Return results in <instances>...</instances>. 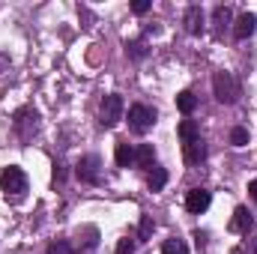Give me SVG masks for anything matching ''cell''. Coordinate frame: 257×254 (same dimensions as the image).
Masks as SVG:
<instances>
[{"instance_id": "obj_1", "label": "cell", "mask_w": 257, "mask_h": 254, "mask_svg": "<svg viewBox=\"0 0 257 254\" xmlns=\"http://www.w3.org/2000/svg\"><path fill=\"white\" fill-rule=\"evenodd\" d=\"M0 189H3L6 197L21 200V197H24V191H27V174H24L21 168H15V165L0 168Z\"/></svg>"}, {"instance_id": "obj_2", "label": "cell", "mask_w": 257, "mask_h": 254, "mask_svg": "<svg viewBox=\"0 0 257 254\" xmlns=\"http://www.w3.org/2000/svg\"><path fill=\"white\" fill-rule=\"evenodd\" d=\"M212 93L221 105H233L239 99V84L230 72H215L212 75Z\"/></svg>"}, {"instance_id": "obj_3", "label": "cell", "mask_w": 257, "mask_h": 254, "mask_svg": "<svg viewBox=\"0 0 257 254\" xmlns=\"http://www.w3.org/2000/svg\"><path fill=\"white\" fill-rule=\"evenodd\" d=\"M123 120V96H117V93H111V96H105L102 99V111H99V123L105 129H114L117 123Z\"/></svg>"}, {"instance_id": "obj_4", "label": "cell", "mask_w": 257, "mask_h": 254, "mask_svg": "<svg viewBox=\"0 0 257 254\" xmlns=\"http://www.w3.org/2000/svg\"><path fill=\"white\" fill-rule=\"evenodd\" d=\"M153 123H156V111H153V108H147V105H132V108H128V129H132L135 135L150 132Z\"/></svg>"}, {"instance_id": "obj_5", "label": "cell", "mask_w": 257, "mask_h": 254, "mask_svg": "<svg viewBox=\"0 0 257 254\" xmlns=\"http://www.w3.org/2000/svg\"><path fill=\"white\" fill-rule=\"evenodd\" d=\"M75 174H78L81 183L96 186V183H99V159H96V156H81L78 165H75Z\"/></svg>"}, {"instance_id": "obj_6", "label": "cell", "mask_w": 257, "mask_h": 254, "mask_svg": "<svg viewBox=\"0 0 257 254\" xmlns=\"http://www.w3.org/2000/svg\"><path fill=\"white\" fill-rule=\"evenodd\" d=\"M209 203H212V194L206 189H192L186 194V209L192 212V215H200V212H206L209 209Z\"/></svg>"}, {"instance_id": "obj_7", "label": "cell", "mask_w": 257, "mask_h": 254, "mask_svg": "<svg viewBox=\"0 0 257 254\" xmlns=\"http://www.w3.org/2000/svg\"><path fill=\"white\" fill-rule=\"evenodd\" d=\"M251 227H254L251 209H248V206H236V209H233V218H230V230H233V233H248Z\"/></svg>"}, {"instance_id": "obj_8", "label": "cell", "mask_w": 257, "mask_h": 254, "mask_svg": "<svg viewBox=\"0 0 257 254\" xmlns=\"http://www.w3.org/2000/svg\"><path fill=\"white\" fill-rule=\"evenodd\" d=\"M36 120H39V117H36V111H30V108H24V111L15 114V129H18V135H21L24 141L36 132Z\"/></svg>"}, {"instance_id": "obj_9", "label": "cell", "mask_w": 257, "mask_h": 254, "mask_svg": "<svg viewBox=\"0 0 257 254\" xmlns=\"http://www.w3.org/2000/svg\"><path fill=\"white\" fill-rule=\"evenodd\" d=\"M254 30H257V15L254 12H242V15L236 18V24H233V36H236V39H248Z\"/></svg>"}, {"instance_id": "obj_10", "label": "cell", "mask_w": 257, "mask_h": 254, "mask_svg": "<svg viewBox=\"0 0 257 254\" xmlns=\"http://www.w3.org/2000/svg\"><path fill=\"white\" fill-rule=\"evenodd\" d=\"M114 162H117V168H132L135 165V147L128 141H117L114 144Z\"/></svg>"}, {"instance_id": "obj_11", "label": "cell", "mask_w": 257, "mask_h": 254, "mask_svg": "<svg viewBox=\"0 0 257 254\" xmlns=\"http://www.w3.org/2000/svg\"><path fill=\"white\" fill-rule=\"evenodd\" d=\"M135 168H144V171L156 168V147L153 144H141L135 150Z\"/></svg>"}, {"instance_id": "obj_12", "label": "cell", "mask_w": 257, "mask_h": 254, "mask_svg": "<svg viewBox=\"0 0 257 254\" xmlns=\"http://www.w3.org/2000/svg\"><path fill=\"white\" fill-rule=\"evenodd\" d=\"M203 21H206V18H203V9H200V6H189V9H186V30H189L192 36H200V33H203Z\"/></svg>"}, {"instance_id": "obj_13", "label": "cell", "mask_w": 257, "mask_h": 254, "mask_svg": "<svg viewBox=\"0 0 257 254\" xmlns=\"http://www.w3.org/2000/svg\"><path fill=\"white\" fill-rule=\"evenodd\" d=\"M183 150H186V162L189 165H200L203 159H206V144L200 141V138H194L189 144H183Z\"/></svg>"}, {"instance_id": "obj_14", "label": "cell", "mask_w": 257, "mask_h": 254, "mask_svg": "<svg viewBox=\"0 0 257 254\" xmlns=\"http://www.w3.org/2000/svg\"><path fill=\"white\" fill-rule=\"evenodd\" d=\"M147 183H150V191H162L168 186V171H165V168H153Z\"/></svg>"}, {"instance_id": "obj_15", "label": "cell", "mask_w": 257, "mask_h": 254, "mask_svg": "<svg viewBox=\"0 0 257 254\" xmlns=\"http://www.w3.org/2000/svg\"><path fill=\"white\" fill-rule=\"evenodd\" d=\"M78 239H81V248H96L99 245V230L96 227H81Z\"/></svg>"}, {"instance_id": "obj_16", "label": "cell", "mask_w": 257, "mask_h": 254, "mask_svg": "<svg viewBox=\"0 0 257 254\" xmlns=\"http://www.w3.org/2000/svg\"><path fill=\"white\" fill-rule=\"evenodd\" d=\"M177 108H180V111H183V114L189 117V114H192L194 108H197V99H194V93H189V90H183V93L177 96Z\"/></svg>"}, {"instance_id": "obj_17", "label": "cell", "mask_w": 257, "mask_h": 254, "mask_svg": "<svg viewBox=\"0 0 257 254\" xmlns=\"http://www.w3.org/2000/svg\"><path fill=\"white\" fill-rule=\"evenodd\" d=\"M212 24H215L218 30H224V27L230 24V6H215V9H212Z\"/></svg>"}, {"instance_id": "obj_18", "label": "cell", "mask_w": 257, "mask_h": 254, "mask_svg": "<svg viewBox=\"0 0 257 254\" xmlns=\"http://www.w3.org/2000/svg\"><path fill=\"white\" fill-rule=\"evenodd\" d=\"M180 138H183V144H189V141H194V138H200L197 123H194V120H183V123H180Z\"/></svg>"}, {"instance_id": "obj_19", "label": "cell", "mask_w": 257, "mask_h": 254, "mask_svg": "<svg viewBox=\"0 0 257 254\" xmlns=\"http://www.w3.org/2000/svg\"><path fill=\"white\" fill-rule=\"evenodd\" d=\"M162 254H189V245H186L183 239H165Z\"/></svg>"}, {"instance_id": "obj_20", "label": "cell", "mask_w": 257, "mask_h": 254, "mask_svg": "<svg viewBox=\"0 0 257 254\" xmlns=\"http://www.w3.org/2000/svg\"><path fill=\"white\" fill-rule=\"evenodd\" d=\"M153 230H156V221H153L150 215H144V218H141V224H138V239H150V236H153Z\"/></svg>"}, {"instance_id": "obj_21", "label": "cell", "mask_w": 257, "mask_h": 254, "mask_svg": "<svg viewBox=\"0 0 257 254\" xmlns=\"http://www.w3.org/2000/svg\"><path fill=\"white\" fill-rule=\"evenodd\" d=\"M230 144H233V147H245V144H248V129L236 126L233 132H230Z\"/></svg>"}, {"instance_id": "obj_22", "label": "cell", "mask_w": 257, "mask_h": 254, "mask_svg": "<svg viewBox=\"0 0 257 254\" xmlns=\"http://www.w3.org/2000/svg\"><path fill=\"white\" fill-rule=\"evenodd\" d=\"M126 51H128V57H135V60H141V57H147V45L138 39V42H128L126 45Z\"/></svg>"}, {"instance_id": "obj_23", "label": "cell", "mask_w": 257, "mask_h": 254, "mask_svg": "<svg viewBox=\"0 0 257 254\" xmlns=\"http://www.w3.org/2000/svg\"><path fill=\"white\" fill-rule=\"evenodd\" d=\"M48 254H72V245H69L66 239H57V242L48 245Z\"/></svg>"}, {"instance_id": "obj_24", "label": "cell", "mask_w": 257, "mask_h": 254, "mask_svg": "<svg viewBox=\"0 0 257 254\" xmlns=\"http://www.w3.org/2000/svg\"><path fill=\"white\" fill-rule=\"evenodd\" d=\"M132 251H135V242H132L128 236H123V239L117 242V251L114 254H132Z\"/></svg>"}, {"instance_id": "obj_25", "label": "cell", "mask_w": 257, "mask_h": 254, "mask_svg": "<svg viewBox=\"0 0 257 254\" xmlns=\"http://www.w3.org/2000/svg\"><path fill=\"white\" fill-rule=\"evenodd\" d=\"M132 9H135L138 15H144V12L150 9V0H135V3H132Z\"/></svg>"}, {"instance_id": "obj_26", "label": "cell", "mask_w": 257, "mask_h": 254, "mask_svg": "<svg viewBox=\"0 0 257 254\" xmlns=\"http://www.w3.org/2000/svg\"><path fill=\"white\" fill-rule=\"evenodd\" d=\"M248 194L257 200V180H251V183H248Z\"/></svg>"}, {"instance_id": "obj_27", "label": "cell", "mask_w": 257, "mask_h": 254, "mask_svg": "<svg viewBox=\"0 0 257 254\" xmlns=\"http://www.w3.org/2000/svg\"><path fill=\"white\" fill-rule=\"evenodd\" d=\"M251 254H257V233H254V239H251Z\"/></svg>"}, {"instance_id": "obj_28", "label": "cell", "mask_w": 257, "mask_h": 254, "mask_svg": "<svg viewBox=\"0 0 257 254\" xmlns=\"http://www.w3.org/2000/svg\"><path fill=\"white\" fill-rule=\"evenodd\" d=\"M6 63H9V60H6V57H0V66H6Z\"/></svg>"}]
</instances>
